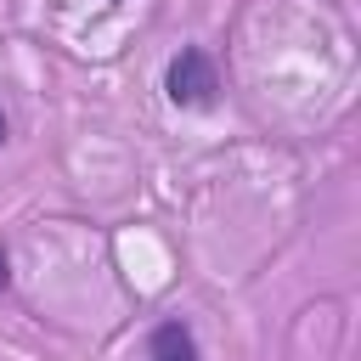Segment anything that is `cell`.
Instances as JSON below:
<instances>
[{
    "mask_svg": "<svg viewBox=\"0 0 361 361\" xmlns=\"http://www.w3.org/2000/svg\"><path fill=\"white\" fill-rule=\"evenodd\" d=\"M164 96H169L175 107H186V113L214 107V96H220L214 56H209L203 45H180V51L169 56V68H164Z\"/></svg>",
    "mask_w": 361,
    "mask_h": 361,
    "instance_id": "1",
    "label": "cell"
},
{
    "mask_svg": "<svg viewBox=\"0 0 361 361\" xmlns=\"http://www.w3.org/2000/svg\"><path fill=\"white\" fill-rule=\"evenodd\" d=\"M147 361H203L192 322H180V316H164V322L147 333Z\"/></svg>",
    "mask_w": 361,
    "mask_h": 361,
    "instance_id": "2",
    "label": "cell"
},
{
    "mask_svg": "<svg viewBox=\"0 0 361 361\" xmlns=\"http://www.w3.org/2000/svg\"><path fill=\"white\" fill-rule=\"evenodd\" d=\"M11 288V259H6V248H0V293Z\"/></svg>",
    "mask_w": 361,
    "mask_h": 361,
    "instance_id": "3",
    "label": "cell"
},
{
    "mask_svg": "<svg viewBox=\"0 0 361 361\" xmlns=\"http://www.w3.org/2000/svg\"><path fill=\"white\" fill-rule=\"evenodd\" d=\"M6 135H11V124H6V113H0V147H6Z\"/></svg>",
    "mask_w": 361,
    "mask_h": 361,
    "instance_id": "4",
    "label": "cell"
},
{
    "mask_svg": "<svg viewBox=\"0 0 361 361\" xmlns=\"http://www.w3.org/2000/svg\"><path fill=\"white\" fill-rule=\"evenodd\" d=\"M113 6H118V0H113Z\"/></svg>",
    "mask_w": 361,
    "mask_h": 361,
    "instance_id": "5",
    "label": "cell"
}]
</instances>
